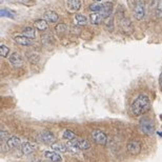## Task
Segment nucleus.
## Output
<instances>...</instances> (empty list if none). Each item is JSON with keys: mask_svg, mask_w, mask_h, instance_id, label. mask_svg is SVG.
Instances as JSON below:
<instances>
[{"mask_svg": "<svg viewBox=\"0 0 162 162\" xmlns=\"http://www.w3.org/2000/svg\"><path fill=\"white\" fill-rule=\"evenodd\" d=\"M150 109V100L146 95H139L133 101L131 105V113L135 117H140L149 112Z\"/></svg>", "mask_w": 162, "mask_h": 162, "instance_id": "nucleus-1", "label": "nucleus"}, {"mask_svg": "<svg viewBox=\"0 0 162 162\" xmlns=\"http://www.w3.org/2000/svg\"><path fill=\"white\" fill-rule=\"evenodd\" d=\"M139 129H140L141 133L145 135H149V136H152L155 134V126H154V123L152 122L149 119H146L144 118L140 121L139 123Z\"/></svg>", "mask_w": 162, "mask_h": 162, "instance_id": "nucleus-2", "label": "nucleus"}, {"mask_svg": "<svg viewBox=\"0 0 162 162\" xmlns=\"http://www.w3.org/2000/svg\"><path fill=\"white\" fill-rule=\"evenodd\" d=\"M92 139L95 143L98 144V145H105L106 142H108V136L106 134L100 129H95L91 133Z\"/></svg>", "mask_w": 162, "mask_h": 162, "instance_id": "nucleus-3", "label": "nucleus"}, {"mask_svg": "<svg viewBox=\"0 0 162 162\" xmlns=\"http://www.w3.org/2000/svg\"><path fill=\"white\" fill-rule=\"evenodd\" d=\"M145 13H146L145 3H144L143 0H139V1L137 2V4H136L135 8H134V17H135V19L138 20V21L143 20L144 17H145Z\"/></svg>", "mask_w": 162, "mask_h": 162, "instance_id": "nucleus-4", "label": "nucleus"}, {"mask_svg": "<svg viewBox=\"0 0 162 162\" xmlns=\"http://www.w3.org/2000/svg\"><path fill=\"white\" fill-rule=\"evenodd\" d=\"M68 145L72 146L73 149H77L79 150H86L89 149H91V143L89 142L85 139H76L74 140L68 141Z\"/></svg>", "mask_w": 162, "mask_h": 162, "instance_id": "nucleus-5", "label": "nucleus"}, {"mask_svg": "<svg viewBox=\"0 0 162 162\" xmlns=\"http://www.w3.org/2000/svg\"><path fill=\"white\" fill-rule=\"evenodd\" d=\"M38 139L41 141L42 143L44 144H48V145H52L56 142V138H55L54 134L50 131H42L39 133L38 135Z\"/></svg>", "mask_w": 162, "mask_h": 162, "instance_id": "nucleus-6", "label": "nucleus"}, {"mask_svg": "<svg viewBox=\"0 0 162 162\" xmlns=\"http://www.w3.org/2000/svg\"><path fill=\"white\" fill-rule=\"evenodd\" d=\"M119 25H120L121 31H122L123 33H125V34H131L132 32L134 31V25H133V22L125 16L119 18Z\"/></svg>", "mask_w": 162, "mask_h": 162, "instance_id": "nucleus-7", "label": "nucleus"}, {"mask_svg": "<svg viewBox=\"0 0 162 162\" xmlns=\"http://www.w3.org/2000/svg\"><path fill=\"white\" fill-rule=\"evenodd\" d=\"M141 149H142V146H141V143L139 142L137 140H132L129 141V143H127L126 145V150L127 153H129L131 156H137L140 154L141 152Z\"/></svg>", "mask_w": 162, "mask_h": 162, "instance_id": "nucleus-8", "label": "nucleus"}, {"mask_svg": "<svg viewBox=\"0 0 162 162\" xmlns=\"http://www.w3.org/2000/svg\"><path fill=\"white\" fill-rule=\"evenodd\" d=\"M8 61H10L13 68H18L23 65V57L19 53H16L15 52V53H13L8 57Z\"/></svg>", "mask_w": 162, "mask_h": 162, "instance_id": "nucleus-9", "label": "nucleus"}, {"mask_svg": "<svg viewBox=\"0 0 162 162\" xmlns=\"http://www.w3.org/2000/svg\"><path fill=\"white\" fill-rule=\"evenodd\" d=\"M44 157L52 162H61L62 157L56 150H45L44 152Z\"/></svg>", "mask_w": 162, "mask_h": 162, "instance_id": "nucleus-10", "label": "nucleus"}, {"mask_svg": "<svg viewBox=\"0 0 162 162\" xmlns=\"http://www.w3.org/2000/svg\"><path fill=\"white\" fill-rule=\"evenodd\" d=\"M35 149H36V145L31 142H28V141H25V142H22L21 146H20V150H21V153L23 155H28L31 154V153H33Z\"/></svg>", "mask_w": 162, "mask_h": 162, "instance_id": "nucleus-11", "label": "nucleus"}, {"mask_svg": "<svg viewBox=\"0 0 162 162\" xmlns=\"http://www.w3.org/2000/svg\"><path fill=\"white\" fill-rule=\"evenodd\" d=\"M21 139H20L19 137H17V136H12V137L8 139V140L7 141V145L8 149H17V147L21 146Z\"/></svg>", "mask_w": 162, "mask_h": 162, "instance_id": "nucleus-12", "label": "nucleus"}, {"mask_svg": "<svg viewBox=\"0 0 162 162\" xmlns=\"http://www.w3.org/2000/svg\"><path fill=\"white\" fill-rule=\"evenodd\" d=\"M89 20H91V23L92 24H100L101 22L104 21V18L103 16L101 15L100 12H93L89 16Z\"/></svg>", "mask_w": 162, "mask_h": 162, "instance_id": "nucleus-13", "label": "nucleus"}, {"mask_svg": "<svg viewBox=\"0 0 162 162\" xmlns=\"http://www.w3.org/2000/svg\"><path fill=\"white\" fill-rule=\"evenodd\" d=\"M44 20H46L50 23H56L59 20V16L56 12L54 11H48L44 14Z\"/></svg>", "mask_w": 162, "mask_h": 162, "instance_id": "nucleus-14", "label": "nucleus"}, {"mask_svg": "<svg viewBox=\"0 0 162 162\" xmlns=\"http://www.w3.org/2000/svg\"><path fill=\"white\" fill-rule=\"evenodd\" d=\"M112 12H113V4L111 2H106V3L103 4L102 10L100 11L101 15L103 16V18H108V17L112 16Z\"/></svg>", "mask_w": 162, "mask_h": 162, "instance_id": "nucleus-15", "label": "nucleus"}, {"mask_svg": "<svg viewBox=\"0 0 162 162\" xmlns=\"http://www.w3.org/2000/svg\"><path fill=\"white\" fill-rule=\"evenodd\" d=\"M14 40H15V42L24 46H28L33 44V39L28 38V37L23 36V35H21V36H16L15 38H14Z\"/></svg>", "mask_w": 162, "mask_h": 162, "instance_id": "nucleus-16", "label": "nucleus"}, {"mask_svg": "<svg viewBox=\"0 0 162 162\" xmlns=\"http://www.w3.org/2000/svg\"><path fill=\"white\" fill-rule=\"evenodd\" d=\"M34 27L38 31L43 32L48 28V21L44 19H37V20H35V22H34Z\"/></svg>", "mask_w": 162, "mask_h": 162, "instance_id": "nucleus-17", "label": "nucleus"}, {"mask_svg": "<svg viewBox=\"0 0 162 162\" xmlns=\"http://www.w3.org/2000/svg\"><path fill=\"white\" fill-rule=\"evenodd\" d=\"M22 35L30 39H35L36 37V31H35V28L32 27H27L22 30Z\"/></svg>", "mask_w": 162, "mask_h": 162, "instance_id": "nucleus-18", "label": "nucleus"}, {"mask_svg": "<svg viewBox=\"0 0 162 162\" xmlns=\"http://www.w3.org/2000/svg\"><path fill=\"white\" fill-rule=\"evenodd\" d=\"M68 8L72 12L79 11L81 8V2L80 0H68Z\"/></svg>", "mask_w": 162, "mask_h": 162, "instance_id": "nucleus-19", "label": "nucleus"}, {"mask_svg": "<svg viewBox=\"0 0 162 162\" xmlns=\"http://www.w3.org/2000/svg\"><path fill=\"white\" fill-rule=\"evenodd\" d=\"M51 149L53 150H56V152H58V153H66L68 149V145H64V144H62V143H57V142L52 144Z\"/></svg>", "mask_w": 162, "mask_h": 162, "instance_id": "nucleus-20", "label": "nucleus"}, {"mask_svg": "<svg viewBox=\"0 0 162 162\" xmlns=\"http://www.w3.org/2000/svg\"><path fill=\"white\" fill-rule=\"evenodd\" d=\"M103 24H104V28H105L109 32L114 31V18H113L112 16H109L108 18L104 19Z\"/></svg>", "mask_w": 162, "mask_h": 162, "instance_id": "nucleus-21", "label": "nucleus"}, {"mask_svg": "<svg viewBox=\"0 0 162 162\" xmlns=\"http://www.w3.org/2000/svg\"><path fill=\"white\" fill-rule=\"evenodd\" d=\"M74 19L76 24L78 25H85L88 23V18L84 15H82V14H75Z\"/></svg>", "mask_w": 162, "mask_h": 162, "instance_id": "nucleus-22", "label": "nucleus"}, {"mask_svg": "<svg viewBox=\"0 0 162 162\" xmlns=\"http://www.w3.org/2000/svg\"><path fill=\"white\" fill-rule=\"evenodd\" d=\"M28 62L31 63V64H37V63L39 62V60H40V56H39V54H37V53H28Z\"/></svg>", "mask_w": 162, "mask_h": 162, "instance_id": "nucleus-23", "label": "nucleus"}, {"mask_svg": "<svg viewBox=\"0 0 162 162\" xmlns=\"http://www.w3.org/2000/svg\"><path fill=\"white\" fill-rule=\"evenodd\" d=\"M62 138L64 139V140L72 141L76 138V135H75V133L73 131H71V129H65L62 134Z\"/></svg>", "mask_w": 162, "mask_h": 162, "instance_id": "nucleus-24", "label": "nucleus"}, {"mask_svg": "<svg viewBox=\"0 0 162 162\" xmlns=\"http://www.w3.org/2000/svg\"><path fill=\"white\" fill-rule=\"evenodd\" d=\"M55 31L57 32L58 35H60V36H62V35H64L66 32H68V27H66L65 24H62V23H59V24L56 25V28H55Z\"/></svg>", "mask_w": 162, "mask_h": 162, "instance_id": "nucleus-25", "label": "nucleus"}, {"mask_svg": "<svg viewBox=\"0 0 162 162\" xmlns=\"http://www.w3.org/2000/svg\"><path fill=\"white\" fill-rule=\"evenodd\" d=\"M8 53H10V48H8L7 45L2 44L1 46H0V54H1L2 57L7 58L8 56Z\"/></svg>", "mask_w": 162, "mask_h": 162, "instance_id": "nucleus-26", "label": "nucleus"}, {"mask_svg": "<svg viewBox=\"0 0 162 162\" xmlns=\"http://www.w3.org/2000/svg\"><path fill=\"white\" fill-rule=\"evenodd\" d=\"M103 4L102 3H93L89 5V11L92 12H100L102 10Z\"/></svg>", "mask_w": 162, "mask_h": 162, "instance_id": "nucleus-27", "label": "nucleus"}, {"mask_svg": "<svg viewBox=\"0 0 162 162\" xmlns=\"http://www.w3.org/2000/svg\"><path fill=\"white\" fill-rule=\"evenodd\" d=\"M0 16L1 17H8V18H12V19L15 17L13 14V12H11L8 10H1L0 11Z\"/></svg>", "mask_w": 162, "mask_h": 162, "instance_id": "nucleus-28", "label": "nucleus"}, {"mask_svg": "<svg viewBox=\"0 0 162 162\" xmlns=\"http://www.w3.org/2000/svg\"><path fill=\"white\" fill-rule=\"evenodd\" d=\"M155 12H156V16H157L158 18H162V0L159 1L157 8L155 10Z\"/></svg>", "mask_w": 162, "mask_h": 162, "instance_id": "nucleus-29", "label": "nucleus"}, {"mask_svg": "<svg viewBox=\"0 0 162 162\" xmlns=\"http://www.w3.org/2000/svg\"><path fill=\"white\" fill-rule=\"evenodd\" d=\"M0 137H1V140L3 141V142H7V141L12 137V136L8 134V132L2 131V132H0Z\"/></svg>", "mask_w": 162, "mask_h": 162, "instance_id": "nucleus-30", "label": "nucleus"}, {"mask_svg": "<svg viewBox=\"0 0 162 162\" xmlns=\"http://www.w3.org/2000/svg\"><path fill=\"white\" fill-rule=\"evenodd\" d=\"M160 0H149V7L150 10H156Z\"/></svg>", "mask_w": 162, "mask_h": 162, "instance_id": "nucleus-31", "label": "nucleus"}, {"mask_svg": "<svg viewBox=\"0 0 162 162\" xmlns=\"http://www.w3.org/2000/svg\"><path fill=\"white\" fill-rule=\"evenodd\" d=\"M139 1V0H129V4L131 8H135V5L137 4V2Z\"/></svg>", "mask_w": 162, "mask_h": 162, "instance_id": "nucleus-32", "label": "nucleus"}, {"mask_svg": "<svg viewBox=\"0 0 162 162\" xmlns=\"http://www.w3.org/2000/svg\"><path fill=\"white\" fill-rule=\"evenodd\" d=\"M72 33H73V34H79L80 33V28H78V27H76V28H72Z\"/></svg>", "mask_w": 162, "mask_h": 162, "instance_id": "nucleus-33", "label": "nucleus"}, {"mask_svg": "<svg viewBox=\"0 0 162 162\" xmlns=\"http://www.w3.org/2000/svg\"><path fill=\"white\" fill-rule=\"evenodd\" d=\"M159 83H160V85L162 86V73L160 74V76H159Z\"/></svg>", "mask_w": 162, "mask_h": 162, "instance_id": "nucleus-34", "label": "nucleus"}, {"mask_svg": "<svg viewBox=\"0 0 162 162\" xmlns=\"http://www.w3.org/2000/svg\"><path fill=\"white\" fill-rule=\"evenodd\" d=\"M97 1H101V0H97Z\"/></svg>", "mask_w": 162, "mask_h": 162, "instance_id": "nucleus-35", "label": "nucleus"}]
</instances>
